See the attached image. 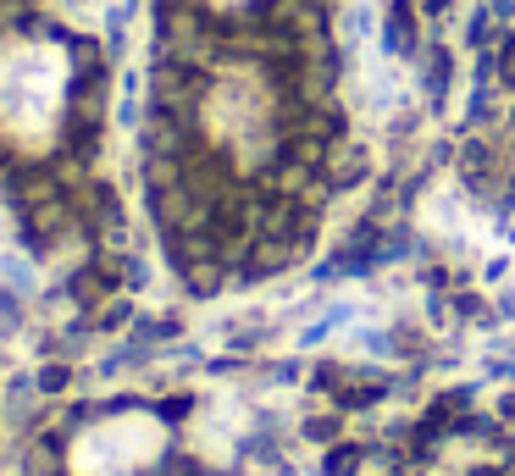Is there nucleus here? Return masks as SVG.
<instances>
[{
    "mask_svg": "<svg viewBox=\"0 0 515 476\" xmlns=\"http://www.w3.org/2000/svg\"><path fill=\"white\" fill-rule=\"evenodd\" d=\"M72 45L56 34H0V139L39 155L61 139L72 111Z\"/></svg>",
    "mask_w": 515,
    "mask_h": 476,
    "instance_id": "obj_1",
    "label": "nucleus"
}]
</instances>
